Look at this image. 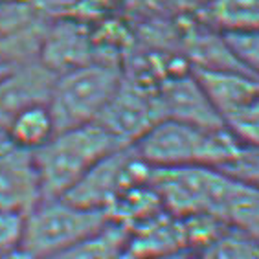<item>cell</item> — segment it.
I'll use <instances>...</instances> for the list:
<instances>
[{
    "label": "cell",
    "instance_id": "obj_1",
    "mask_svg": "<svg viewBox=\"0 0 259 259\" xmlns=\"http://www.w3.org/2000/svg\"><path fill=\"white\" fill-rule=\"evenodd\" d=\"M136 155L149 167H215L234 162L243 145L226 127H199L175 120H160L135 145Z\"/></svg>",
    "mask_w": 259,
    "mask_h": 259
},
{
    "label": "cell",
    "instance_id": "obj_2",
    "mask_svg": "<svg viewBox=\"0 0 259 259\" xmlns=\"http://www.w3.org/2000/svg\"><path fill=\"white\" fill-rule=\"evenodd\" d=\"M120 147L98 123L57 131L33 153L42 200L63 199L103 156Z\"/></svg>",
    "mask_w": 259,
    "mask_h": 259
},
{
    "label": "cell",
    "instance_id": "obj_3",
    "mask_svg": "<svg viewBox=\"0 0 259 259\" xmlns=\"http://www.w3.org/2000/svg\"><path fill=\"white\" fill-rule=\"evenodd\" d=\"M123 79V65L92 61L55 77L48 109L55 129L66 131L94 123Z\"/></svg>",
    "mask_w": 259,
    "mask_h": 259
},
{
    "label": "cell",
    "instance_id": "obj_4",
    "mask_svg": "<svg viewBox=\"0 0 259 259\" xmlns=\"http://www.w3.org/2000/svg\"><path fill=\"white\" fill-rule=\"evenodd\" d=\"M109 223L100 209L81 208L66 199L40 200L22 219L19 252L26 259H45L89 239Z\"/></svg>",
    "mask_w": 259,
    "mask_h": 259
},
{
    "label": "cell",
    "instance_id": "obj_5",
    "mask_svg": "<svg viewBox=\"0 0 259 259\" xmlns=\"http://www.w3.org/2000/svg\"><path fill=\"white\" fill-rule=\"evenodd\" d=\"M149 182L169 213L208 215L225 223L226 208L239 180L215 167H151Z\"/></svg>",
    "mask_w": 259,
    "mask_h": 259
},
{
    "label": "cell",
    "instance_id": "obj_6",
    "mask_svg": "<svg viewBox=\"0 0 259 259\" xmlns=\"http://www.w3.org/2000/svg\"><path fill=\"white\" fill-rule=\"evenodd\" d=\"M151 167L136 155L135 147H120L112 151L77 182L63 199L89 209L107 213L118 195L133 186L149 180Z\"/></svg>",
    "mask_w": 259,
    "mask_h": 259
},
{
    "label": "cell",
    "instance_id": "obj_7",
    "mask_svg": "<svg viewBox=\"0 0 259 259\" xmlns=\"http://www.w3.org/2000/svg\"><path fill=\"white\" fill-rule=\"evenodd\" d=\"M160 120L156 85L123 74L118 90L94 123L103 127L120 145L131 147Z\"/></svg>",
    "mask_w": 259,
    "mask_h": 259
},
{
    "label": "cell",
    "instance_id": "obj_8",
    "mask_svg": "<svg viewBox=\"0 0 259 259\" xmlns=\"http://www.w3.org/2000/svg\"><path fill=\"white\" fill-rule=\"evenodd\" d=\"M46 28L33 4L0 0V70L39 59Z\"/></svg>",
    "mask_w": 259,
    "mask_h": 259
},
{
    "label": "cell",
    "instance_id": "obj_9",
    "mask_svg": "<svg viewBox=\"0 0 259 259\" xmlns=\"http://www.w3.org/2000/svg\"><path fill=\"white\" fill-rule=\"evenodd\" d=\"M162 120L184 121L199 127H225L206 92L195 77L193 70H177L156 85Z\"/></svg>",
    "mask_w": 259,
    "mask_h": 259
},
{
    "label": "cell",
    "instance_id": "obj_10",
    "mask_svg": "<svg viewBox=\"0 0 259 259\" xmlns=\"http://www.w3.org/2000/svg\"><path fill=\"white\" fill-rule=\"evenodd\" d=\"M42 200L33 153L19 149L0 135V213H30Z\"/></svg>",
    "mask_w": 259,
    "mask_h": 259
},
{
    "label": "cell",
    "instance_id": "obj_11",
    "mask_svg": "<svg viewBox=\"0 0 259 259\" xmlns=\"http://www.w3.org/2000/svg\"><path fill=\"white\" fill-rule=\"evenodd\" d=\"M55 77L39 59L13 66L0 74V133L4 135L10 121L22 110L48 105Z\"/></svg>",
    "mask_w": 259,
    "mask_h": 259
},
{
    "label": "cell",
    "instance_id": "obj_12",
    "mask_svg": "<svg viewBox=\"0 0 259 259\" xmlns=\"http://www.w3.org/2000/svg\"><path fill=\"white\" fill-rule=\"evenodd\" d=\"M39 61L55 75L83 66L92 61H103L94 37L77 20H57L46 28Z\"/></svg>",
    "mask_w": 259,
    "mask_h": 259
},
{
    "label": "cell",
    "instance_id": "obj_13",
    "mask_svg": "<svg viewBox=\"0 0 259 259\" xmlns=\"http://www.w3.org/2000/svg\"><path fill=\"white\" fill-rule=\"evenodd\" d=\"M125 252L136 259H160L188 252L182 219L162 209L127 230Z\"/></svg>",
    "mask_w": 259,
    "mask_h": 259
},
{
    "label": "cell",
    "instance_id": "obj_14",
    "mask_svg": "<svg viewBox=\"0 0 259 259\" xmlns=\"http://www.w3.org/2000/svg\"><path fill=\"white\" fill-rule=\"evenodd\" d=\"M193 70V68H191ZM195 77L206 92L208 100L211 101L213 109L225 118L234 110L248 103L252 98L259 94V79L243 72L232 70H193Z\"/></svg>",
    "mask_w": 259,
    "mask_h": 259
},
{
    "label": "cell",
    "instance_id": "obj_15",
    "mask_svg": "<svg viewBox=\"0 0 259 259\" xmlns=\"http://www.w3.org/2000/svg\"><path fill=\"white\" fill-rule=\"evenodd\" d=\"M191 15L219 33L259 31V0H206Z\"/></svg>",
    "mask_w": 259,
    "mask_h": 259
},
{
    "label": "cell",
    "instance_id": "obj_16",
    "mask_svg": "<svg viewBox=\"0 0 259 259\" xmlns=\"http://www.w3.org/2000/svg\"><path fill=\"white\" fill-rule=\"evenodd\" d=\"M57 133L48 105H37L17 114L6 127V140L19 149L35 153Z\"/></svg>",
    "mask_w": 259,
    "mask_h": 259
},
{
    "label": "cell",
    "instance_id": "obj_17",
    "mask_svg": "<svg viewBox=\"0 0 259 259\" xmlns=\"http://www.w3.org/2000/svg\"><path fill=\"white\" fill-rule=\"evenodd\" d=\"M127 230L109 223L101 232L45 259H116L125 250Z\"/></svg>",
    "mask_w": 259,
    "mask_h": 259
},
{
    "label": "cell",
    "instance_id": "obj_18",
    "mask_svg": "<svg viewBox=\"0 0 259 259\" xmlns=\"http://www.w3.org/2000/svg\"><path fill=\"white\" fill-rule=\"evenodd\" d=\"M225 225L259 246V186L239 180L226 208Z\"/></svg>",
    "mask_w": 259,
    "mask_h": 259
},
{
    "label": "cell",
    "instance_id": "obj_19",
    "mask_svg": "<svg viewBox=\"0 0 259 259\" xmlns=\"http://www.w3.org/2000/svg\"><path fill=\"white\" fill-rule=\"evenodd\" d=\"M193 255L195 259H259V246L246 235L226 228Z\"/></svg>",
    "mask_w": 259,
    "mask_h": 259
},
{
    "label": "cell",
    "instance_id": "obj_20",
    "mask_svg": "<svg viewBox=\"0 0 259 259\" xmlns=\"http://www.w3.org/2000/svg\"><path fill=\"white\" fill-rule=\"evenodd\" d=\"M225 127L243 147L259 149V94L226 116Z\"/></svg>",
    "mask_w": 259,
    "mask_h": 259
},
{
    "label": "cell",
    "instance_id": "obj_21",
    "mask_svg": "<svg viewBox=\"0 0 259 259\" xmlns=\"http://www.w3.org/2000/svg\"><path fill=\"white\" fill-rule=\"evenodd\" d=\"M221 35L241 68L259 79V31H234Z\"/></svg>",
    "mask_w": 259,
    "mask_h": 259
},
{
    "label": "cell",
    "instance_id": "obj_22",
    "mask_svg": "<svg viewBox=\"0 0 259 259\" xmlns=\"http://www.w3.org/2000/svg\"><path fill=\"white\" fill-rule=\"evenodd\" d=\"M221 171L232 175L237 180H243L246 184L259 186V149L243 147L237 158Z\"/></svg>",
    "mask_w": 259,
    "mask_h": 259
},
{
    "label": "cell",
    "instance_id": "obj_23",
    "mask_svg": "<svg viewBox=\"0 0 259 259\" xmlns=\"http://www.w3.org/2000/svg\"><path fill=\"white\" fill-rule=\"evenodd\" d=\"M22 215L0 213V259L19 252L22 239Z\"/></svg>",
    "mask_w": 259,
    "mask_h": 259
},
{
    "label": "cell",
    "instance_id": "obj_24",
    "mask_svg": "<svg viewBox=\"0 0 259 259\" xmlns=\"http://www.w3.org/2000/svg\"><path fill=\"white\" fill-rule=\"evenodd\" d=\"M142 2L155 11H164V13L167 11V13H179V15L190 13L191 15L206 0H142Z\"/></svg>",
    "mask_w": 259,
    "mask_h": 259
},
{
    "label": "cell",
    "instance_id": "obj_25",
    "mask_svg": "<svg viewBox=\"0 0 259 259\" xmlns=\"http://www.w3.org/2000/svg\"><path fill=\"white\" fill-rule=\"evenodd\" d=\"M160 259H195V255L190 254V252H180V254H173V255H167V257H160Z\"/></svg>",
    "mask_w": 259,
    "mask_h": 259
},
{
    "label": "cell",
    "instance_id": "obj_26",
    "mask_svg": "<svg viewBox=\"0 0 259 259\" xmlns=\"http://www.w3.org/2000/svg\"><path fill=\"white\" fill-rule=\"evenodd\" d=\"M116 259H136V257H133V255H129V254H127V252H125V250H123V252H121V254L118 255V257H116Z\"/></svg>",
    "mask_w": 259,
    "mask_h": 259
},
{
    "label": "cell",
    "instance_id": "obj_27",
    "mask_svg": "<svg viewBox=\"0 0 259 259\" xmlns=\"http://www.w3.org/2000/svg\"><path fill=\"white\" fill-rule=\"evenodd\" d=\"M4 259H26L24 255L20 254V252H17V254H13V255H8V257H4Z\"/></svg>",
    "mask_w": 259,
    "mask_h": 259
},
{
    "label": "cell",
    "instance_id": "obj_28",
    "mask_svg": "<svg viewBox=\"0 0 259 259\" xmlns=\"http://www.w3.org/2000/svg\"><path fill=\"white\" fill-rule=\"evenodd\" d=\"M0 135H2V133H0Z\"/></svg>",
    "mask_w": 259,
    "mask_h": 259
}]
</instances>
